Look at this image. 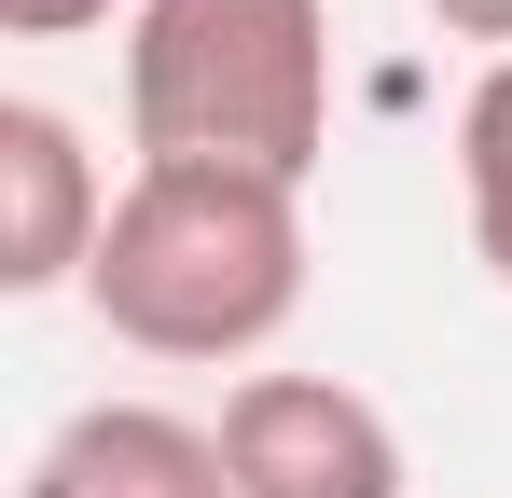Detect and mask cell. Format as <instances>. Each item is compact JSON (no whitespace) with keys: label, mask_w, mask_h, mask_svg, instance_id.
Segmentation results:
<instances>
[{"label":"cell","mask_w":512,"mask_h":498,"mask_svg":"<svg viewBox=\"0 0 512 498\" xmlns=\"http://www.w3.org/2000/svg\"><path fill=\"white\" fill-rule=\"evenodd\" d=\"M139 166L291 180L333 153V0H139L125 14Z\"/></svg>","instance_id":"7a4b0ae2"},{"label":"cell","mask_w":512,"mask_h":498,"mask_svg":"<svg viewBox=\"0 0 512 498\" xmlns=\"http://www.w3.org/2000/svg\"><path fill=\"white\" fill-rule=\"evenodd\" d=\"M14 498H236V485H222V429H194L167 402H84L42 429Z\"/></svg>","instance_id":"5b68a950"},{"label":"cell","mask_w":512,"mask_h":498,"mask_svg":"<svg viewBox=\"0 0 512 498\" xmlns=\"http://www.w3.org/2000/svg\"><path fill=\"white\" fill-rule=\"evenodd\" d=\"M97 14H139V0H0L14 42H70V28H97Z\"/></svg>","instance_id":"52a82bcc"},{"label":"cell","mask_w":512,"mask_h":498,"mask_svg":"<svg viewBox=\"0 0 512 498\" xmlns=\"http://www.w3.org/2000/svg\"><path fill=\"white\" fill-rule=\"evenodd\" d=\"M111 236V180L56 97H0V291H84Z\"/></svg>","instance_id":"277c9868"},{"label":"cell","mask_w":512,"mask_h":498,"mask_svg":"<svg viewBox=\"0 0 512 498\" xmlns=\"http://www.w3.org/2000/svg\"><path fill=\"white\" fill-rule=\"evenodd\" d=\"M457 208H471V249L512 291V56H485V83L457 97Z\"/></svg>","instance_id":"8992f818"},{"label":"cell","mask_w":512,"mask_h":498,"mask_svg":"<svg viewBox=\"0 0 512 498\" xmlns=\"http://www.w3.org/2000/svg\"><path fill=\"white\" fill-rule=\"evenodd\" d=\"M429 14H443L457 42H499V56H512V0H429Z\"/></svg>","instance_id":"ba28073f"},{"label":"cell","mask_w":512,"mask_h":498,"mask_svg":"<svg viewBox=\"0 0 512 498\" xmlns=\"http://www.w3.org/2000/svg\"><path fill=\"white\" fill-rule=\"evenodd\" d=\"M305 194L250 166H139L111 194L84 305L139 360H263L305 305Z\"/></svg>","instance_id":"6da1fadb"},{"label":"cell","mask_w":512,"mask_h":498,"mask_svg":"<svg viewBox=\"0 0 512 498\" xmlns=\"http://www.w3.org/2000/svg\"><path fill=\"white\" fill-rule=\"evenodd\" d=\"M222 485L236 498H402V429L346 374H236L222 388Z\"/></svg>","instance_id":"3957f363"}]
</instances>
